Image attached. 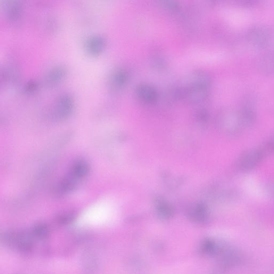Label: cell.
Returning a JSON list of instances; mask_svg holds the SVG:
<instances>
[{"label":"cell","mask_w":274,"mask_h":274,"mask_svg":"<svg viewBox=\"0 0 274 274\" xmlns=\"http://www.w3.org/2000/svg\"><path fill=\"white\" fill-rule=\"evenodd\" d=\"M66 75V70L63 67H56L50 71L46 81L49 85L54 86L61 82Z\"/></svg>","instance_id":"10"},{"label":"cell","mask_w":274,"mask_h":274,"mask_svg":"<svg viewBox=\"0 0 274 274\" xmlns=\"http://www.w3.org/2000/svg\"><path fill=\"white\" fill-rule=\"evenodd\" d=\"M50 234L49 227L46 224H37L32 230V235L33 237L39 239L47 238Z\"/></svg>","instance_id":"12"},{"label":"cell","mask_w":274,"mask_h":274,"mask_svg":"<svg viewBox=\"0 0 274 274\" xmlns=\"http://www.w3.org/2000/svg\"><path fill=\"white\" fill-rule=\"evenodd\" d=\"M129 78L127 71L120 69L116 71L111 79V87L114 90H119L126 85Z\"/></svg>","instance_id":"7"},{"label":"cell","mask_w":274,"mask_h":274,"mask_svg":"<svg viewBox=\"0 0 274 274\" xmlns=\"http://www.w3.org/2000/svg\"><path fill=\"white\" fill-rule=\"evenodd\" d=\"M5 241L22 252H28L33 247L31 238L24 232L7 234L5 235Z\"/></svg>","instance_id":"3"},{"label":"cell","mask_w":274,"mask_h":274,"mask_svg":"<svg viewBox=\"0 0 274 274\" xmlns=\"http://www.w3.org/2000/svg\"><path fill=\"white\" fill-rule=\"evenodd\" d=\"M37 83L35 82H30L27 85L26 89L28 93H32L37 89Z\"/></svg>","instance_id":"14"},{"label":"cell","mask_w":274,"mask_h":274,"mask_svg":"<svg viewBox=\"0 0 274 274\" xmlns=\"http://www.w3.org/2000/svg\"><path fill=\"white\" fill-rule=\"evenodd\" d=\"M219 127L227 134H235L244 127L239 113L231 111L221 112L218 118Z\"/></svg>","instance_id":"1"},{"label":"cell","mask_w":274,"mask_h":274,"mask_svg":"<svg viewBox=\"0 0 274 274\" xmlns=\"http://www.w3.org/2000/svg\"><path fill=\"white\" fill-rule=\"evenodd\" d=\"M106 47V41L101 37L96 36L89 38L86 44L87 53L93 56L101 54Z\"/></svg>","instance_id":"6"},{"label":"cell","mask_w":274,"mask_h":274,"mask_svg":"<svg viewBox=\"0 0 274 274\" xmlns=\"http://www.w3.org/2000/svg\"><path fill=\"white\" fill-rule=\"evenodd\" d=\"M89 171L88 163L82 160L74 162L71 168L70 174L77 179L85 177L87 175Z\"/></svg>","instance_id":"8"},{"label":"cell","mask_w":274,"mask_h":274,"mask_svg":"<svg viewBox=\"0 0 274 274\" xmlns=\"http://www.w3.org/2000/svg\"><path fill=\"white\" fill-rule=\"evenodd\" d=\"M263 152L259 149H250L240 156L238 167L243 171L250 170L258 165L262 159Z\"/></svg>","instance_id":"2"},{"label":"cell","mask_w":274,"mask_h":274,"mask_svg":"<svg viewBox=\"0 0 274 274\" xmlns=\"http://www.w3.org/2000/svg\"><path fill=\"white\" fill-rule=\"evenodd\" d=\"M78 180L69 174V176L64 178L58 187L57 192L60 194L70 193L77 186Z\"/></svg>","instance_id":"9"},{"label":"cell","mask_w":274,"mask_h":274,"mask_svg":"<svg viewBox=\"0 0 274 274\" xmlns=\"http://www.w3.org/2000/svg\"><path fill=\"white\" fill-rule=\"evenodd\" d=\"M137 96L143 102L153 104L157 101V94L154 88L147 84H140L136 89Z\"/></svg>","instance_id":"5"},{"label":"cell","mask_w":274,"mask_h":274,"mask_svg":"<svg viewBox=\"0 0 274 274\" xmlns=\"http://www.w3.org/2000/svg\"><path fill=\"white\" fill-rule=\"evenodd\" d=\"M73 106V101L71 97L68 95L61 96L55 106L54 118L59 121L68 119L72 113Z\"/></svg>","instance_id":"4"},{"label":"cell","mask_w":274,"mask_h":274,"mask_svg":"<svg viewBox=\"0 0 274 274\" xmlns=\"http://www.w3.org/2000/svg\"><path fill=\"white\" fill-rule=\"evenodd\" d=\"M76 217V214L73 213H65L60 215L56 221L60 225H68L75 220Z\"/></svg>","instance_id":"13"},{"label":"cell","mask_w":274,"mask_h":274,"mask_svg":"<svg viewBox=\"0 0 274 274\" xmlns=\"http://www.w3.org/2000/svg\"><path fill=\"white\" fill-rule=\"evenodd\" d=\"M249 37L253 43L262 44L266 42L268 34L265 30L256 29L251 31Z\"/></svg>","instance_id":"11"},{"label":"cell","mask_w":274,"mask_h":274,"mask_svg":"<svg viewBox=\"0 0 274 274\" xmlns=\"http://www.w3.org/2000/svg\"><path fill=\"white\" fill-rule=\"evenodd\" d=\"M197 118L199 122H205L207 121V118H208V115H207V113L202 112L198 114Z\"/></svg>","instance_id":"15"}]
</instances>
